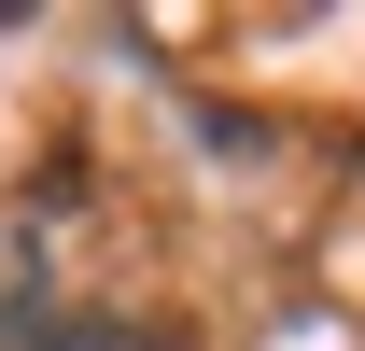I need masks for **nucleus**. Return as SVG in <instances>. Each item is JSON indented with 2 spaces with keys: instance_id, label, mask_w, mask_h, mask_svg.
I'll return each instance as SVG.
<instances>
[{
  "instance_id": "obj_1",
  "label": "nucleus",
  "mask_w": 365,
  "mask_h": 351,
  "mask_svg": "<svg viewBox=\"0 0 365 351\" xmlns=\"http://www.w3.org/2000/svg\"><path fill=\"white\" fill-rule=\"evenodd\" d=\"M56 351H169V337H140V323H85V337H56Z\"/></svg>"
}]
</instances>
